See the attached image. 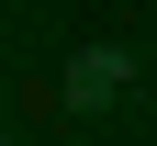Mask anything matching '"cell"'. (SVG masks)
Here are the masks:
<instances>
[{"instance_id":"1","label":"cell","mask_w":157,"mask_h":146,"mask_svg":"<svg viewBox=\"0 0 157 146\" xmlns=\"http://www.w3.org/2000/svg\"><path fill=\"white\" fill-rule=\"evenodd\" d=\"M67 90H78V101H112V90H124V45H90V56H78V79H67Z\"/></svg>"}]
</instances>
